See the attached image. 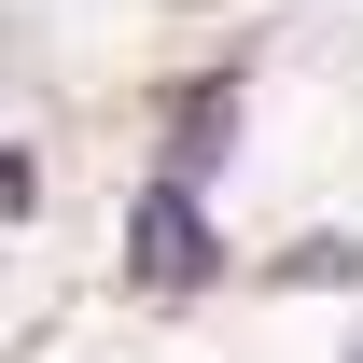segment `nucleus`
<instances>
[{
    "label": "nucleus",
    "instance_id": "obj_1",
    "mask_svg": "<svg viewBox=\"0 0 363 363\" xmlns=\"http://www.w3.org/2000/svg\"><path fill=\"white\" fill-rule=\"evenodd\" d=\"M126 266H140V294H196V279L224 266V252H210V224H196V196H140V224H126Z\"/></svg>",
    "mask_w": 363,
    "mask_h": 363
},
{
    "label": "nucleus",
    "instance_id": "obj_2",
    "mask_svg": "<svg viewBox=\"0 0 363 363\" xmlns=\"http://www.w3.org/2000/svg\"><path fill=\"white\" fill-rule=\"evenodd\" d=\"M224 112H238V84H196V98H182V140H168V154H182V196L224 168Z\"/></svg>",
    "mask_w": 363,
    "mask_h": 363
},
{
    "label": "nucleus",
    "instance_id": "obj_4",
    "mask_svg": "<svg viewBox=\"0 0 363 363\" xmlns=\"http://www.w3.org/2000/svg\"><path fill=\"white\" fill-rule=\"evenodd\" d=\"M0 210H28V168H14V154H0Z\"/></svg>",
    "mask_w": 363,
    "mask_h": 363
},
{
    "label": "nucleus",
    "instance_id": "obj_3",
    "mask_svg": "<svg viewBox=\"0 0 363 363\" xmlns=\"http://www.w3.org/2000/svg\"><path fill=\"white\" fill-rule=\"evenodd\" d=\"M279 279H350L363 294V238H308V252H279Z\"/></svg>",
    "mask_w": 363,
    "mask_h": 363
},
{
    "label": "nucleus",
    "instance_id": "obj_5",
    "mask_svg": "<svg viewBox=\"0 0 363 363\" xmlns=\"http://www.w3.org/2000/svg\"><path fill=\"white\" fill-rule=\"evenodd\" d=\"M350 363H363V350H350Z\"/></svg>",
    "mask_w": 363,
    "mask_h": 363
}]
</instances>
